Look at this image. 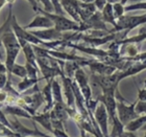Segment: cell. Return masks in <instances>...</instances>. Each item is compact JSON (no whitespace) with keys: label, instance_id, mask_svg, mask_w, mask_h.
I'll return each instance as SVG.
<instances>
[{"label":"cell","instance_id":"10","mask_svg":"<svg viewBox=\"0 0 146 137\" xmlns=\"http://www.w3.org/2000/svg\"><path fill=\"white\" fill-rule=\"evenodd\" d=\"M63 80V87H64V93L67 100V106L69 108H74V103H75V96H74V91L72 88L73 80L68 78L64 74L62 76Z\"/></svg>","mask_w":146,"mask_h":137},{"label":"cell","instance_id":"4","mask_svg":"<svg viewBox=\"0 0 146 137\" xmlns=\"http://www.w3.org/2000/svg\"><path fill=\"white\" fill-rule=\"evenodd\" d=\"M87 31H106V33H109V34H112L111 31H109V28L107 27L106 22L102 19L101 12H98V11L89 20L82 22L79 24V33Z\"/></svg>","mask_w":146,"mask_h":137},{"label":"cell","instance_id":"9","mask_svg":"<svg viewBox=\"0 0 146 137\" xmlns=\"http://www.w3.org/2000/svg\"><path fill=\"white\" fill-rule=\"evenodd\" d=\"M61 5L65 13H67L68 15L73 19V21L80 24L82 20L79 17V9H78V0H60Z\"/></svg>","mask_w":146,"mask_h":137},{"label":"cell","instance_id":"40","mask_svg":"<svg viewBox=\"0 0 146 137\" xmlns=\"http://www.w3.org/2000/svg\"><path fill=\"white\" fill-rule=\"evenodd\" d=\"M131 2H136V1H137V2H142V1H146V0H131Z\"/></svg>","mask_w":146,"mask_h":137},{"label":"cell","instance_id":"22","mask_svg":"<svg viewBox=\"0 0 146 137\" xmlns=\"http://www.w3.org/2000/svg\"><path fill=\"white\" fill-rule=\"evenodd\" d=\"M12 74H16L17 76H20L22 79H25V78H27V70H26L25 66L15 64L12 69Z\"/></svg>","mask_w":146,"mask_h":137},{"label":"cell","instance_id":"8","mask_svg":"<svg viewBox=\"0 0 146 137\" xmlns=\"http://www.w3.org/2000/svg\"><path fill=\"white\" fill-rule=\"evenodd\" d=\"M31 33L34 35L35 37L39 38V39L42 40V41H46V42L58 41V40H64L65 41V38H66V34L56 31L54 27L43 29V31H31ZM66 42H67V41H66Z\"/></svg>","mask_w":146,"mask_h":137},{"label":"cell","instance_id":"5","mask_svg":"<svg viewBox=\"0 0 146 137\" xmlns=\"http://www.w3.org/2000/svg\"><path fill=\"white\" fill-rule=\"evenodd\" d=\"M94 118H95V122H97V126L100 129L104 137H111L109 133V120H110L109 113H108L106 106L101 102L98 104L97 108L95 110Z\"/></svg>","mask_w":146,"mask_h":137},{"label":"cell","instance_id":"38","mask_svg":"<svg viewBox=\"0 0 146 137\" xmlns=\"http://www.w3.org/2000/svg\"><path fill=\"white\" fill-rule=\"evenodd\" d=\"M128 1H131V0H121V1H120V3H121V4H123L124 6H126V4H127Z\"/></svg>","mask_w":146,"mask_h":137},{"label":"cell","instance_id":"42","mask_svg":"<svg viewBox=\"0 0 146 137\" xmlns=\"http://www.w3.org/2000/svg\"><path fill=\"white\" fill-rule=\"evenodd\" d=\"M141 130H143V131H145V132H146V124L143 126V127H142V129H141Z\"/></svg>","mask_w":146,"mask_h":137},{"label":"cell","instance_id":"13","mask_svg":"<svg viewBox=\"0 0 146 137\" xmlns=\"http://www.w3.org/2000/svg\"><path fill=\"white\" fill-rule=\"evenodd\" d=\"M2 111L4 114H9L13 116H21V117H25L28 119H33V116L29 113L24 110L21 107L17 106V105H4L2 106Z\"/></svg>","mask_w":146,"mask_h":137},{"label":"cell","instance_id":"27","mask_svg":"<svg viewBox=\"0 0 146 137\" xmlns=\"http://www.w3.org/2000/svg\"><path fill=\"white\" fill-rule=\"evenodd\" d=\"M108 3H109L108 0H94V4L98 12H102V9L106 7V5H107Z\"/></svg>","mask_w":146,"mask_h":137},{"label":"cell","instance_id":"18","mask_svg":"<svg viewBox=\"0 0 146 137\" xmlns=\"http://www.w3.org/2000/svg\"><path fill=\"white\" fill-rule=\"evenodd\" d=\"M146 124V114L145 115H140L134 122H129L127 126H125V130L127 132H136L138 130H141L142 127Z\"/></svg>","mask_w":146,"mask_h":137},{"label":"cell","instance_id":"7","mask_svg":"<svg viewBox=\"0 0 146 137\" xmlns=\"http://www.w3.org/2000/svg\"><path fill=\"white\" fill-rule=\"evenodd\" d=\"M88 66L92 71V74H97V76H112L118 70L112 65H109L107 63H104V62L96 61V60H91Z\"/></svg>","mask_w":146,"mask_h":137},{"label":"cell","instance_id":"23","mask_svg":"<svg viewBox=\"0 0 146 137\" xmlns=\"http://www.w3.org/2000/svg\"><path fill=\"white\" fill-rule=\"evenodd\" d=\"M113 11H114V15H115L116 20H118V19H120L121 17L124 16L125 6L123 4H121L120 2L115 3V4H113Z\"/></svg>","mask_w":146,"mask_h":137},{"label":"cell","instance_id":"41","mask_svg":"<svg viewBox=\"0 0 146 137\" xmlns=\"http://www.w3.org/2000/svg\"><path fill=\"white\" fill-rule=\"evenodd\" d=\"M3 60V55H2V52L0 51V61H2Z\"/></svg>","mask_w":146,"mask_h":137},{"label":"cell","instance_id":"14","mask_svg":"<svg viewBox=\"0 0 146 137\" xmlns=\"http://www.w3.org/2000/svg\"><path fill=\"white\" fill-rule=\"evenodd\" d=\"M53 80H52V81H53ZM52 81L47 83V85H46L42 90V94H43V96H44V98H45V102L47 103L43 113L50 112V111L53 109V107H54V100H53V94H52Z\"/></svg>","mask_w":146,"mask_h":137},{"label":"cell","instance_id":"11","mask_svg":"<svg viewBox=\"0 0 146 137\" xmlns=\"http://www.w3.org/2000/svg\"><path fill=\"white\" fill-rule=\"evenodd\" d=\"M78 9H79V17L82 22H85L91 18L95 13L97 12V9L93 3H85L78 1Z\"/></svg>","mask_w":146,"mask_h":137},{"label":"cell","instance_id":"16","mask_svg":"<svg viewBox=\"0 0 146 137\" xmlns=\"http://www.w3.org/2000/svg\"><path fill=\"white\" fill-rule=\"evenodd\" d=\"M35 122H38L39 124L44 127V128L49 132H53V128H52V124H51V115H50V112H46L42 113V114H36L33 117Z\"/></svg>","mask_w":146,"mask_h":137},{"label":"cell","instance_id":"44","mask_svg":"<svg viewBox=\"0 0 146 137\" xmlns=\"http://www.w3.org/2000/svg\"><path fill=\"white\" fill-rule=\"evenodd\" d=\"M143 137H146V132H145V134H144V136Z\"/></svg>","mask_w":146,"mask_h":137},{"label":"cell","instance_id":"26","mask_svg":"<svg viewBox=\"0 0 146 137\" xmlns=\"http://www.w3.org/2000/svg\"><path fill=\"white\" fill-rule=\"evenodd\" d=\"M136 111L139 115L141 114H146V102H137V105H136Z\"/></svg>","mask_w":146,"mask_h":137},{"label":"cell","instance_id":"31","mask_svg":"<svg viewBox=\"0 0 146 137\" xmlns=\"http://www.w3.org/2000/svg\"><path fill=\"white\" fill-rule=\"evenodd\" d=\"M7 96H9L7 92L4 91V90H1V91H0V104H3L4 102H6Z\"/></svg>","mask_w":146,"mask_h":137},{"label":"cell","instance_id":"19","mask_svg":"<svg viewBox=\"0 0 146 137\" xmlns=\"http://www.w3.org/2000/svg\"><path fill=\"white\" fill-rule=\"evenodd\" d=\"M52 94H53V100H54V104H63V96H62V89L60 83L56 81V80H53L52 81Z\"/></svg>","mask_w":146,"mask_h":137},{"label":"cell","instance_id":"12","mask_svg":"<svg viewBox=\"0 0 146 137\" xmlns=\"http://www.w3.org/2000/svg\"><path fill=\"white\" fill-rule=\"evenodd\" d=\"M36 27H41V28H52L54 27V23L46 16H41L38 15L36 18L34 19V21H31L29 24L24 26V29H28V28H36Z\"/></svg>","mask_w":146,"mask_h":137},{"label":"cell","instance_id":"36","mask_svg":"<svg viewBox=\"0 0 146 137\" xmlns=\"http://www.w3.org/2000/svg\"><path fill=\"white\" fill-rule=\"evenodd\" d=\"M121 0H108V2L109 3H112V4H115V3H118L120 2Z\"/></svg>","mask_w":146,"mask_h":137},{"label":"cell","instance_id":"29","mask_svg":"<svg viewBox=\"0 0 146 137\" xmlns=\"http://www.w3.org/2000/svg\"><path fill=\"white\" fill-rule=\"evenodd\" d=\"M127 59L129 61H133V62H142L144 60H146V51L142 52V53H139L135 58H127Z\"/></svg>","mask_w":146,"mask_h":137},{"label":"cell","instance_id":"21","mask_svg":"<svg viewBox=\"0 0 146 137\" xmlns=\"http://www.w3.org/2000/svg\"><path fill=\"white\" fill-rule=\"evenodd\" d=\"M38 83V80L31 79V78H25L23 79L22 82H20L18 84V90L20 92L26 91L28 88H31V86H35Z\"/></svg>","mask_w":146,"mask_h":137},{"label":"cell","instance_id":"37","mask_svg":"<svg viewBox=\"0 0 146 137\" xmlns=\"http://www.w3.org/2000/svg\"><path fill=\"white\" fill-rule=\"evenodd\" d=\"M80 2H85V3H93L94 2V0H78Z\"/></svg>","mask_w":146,"mask_h":137},{"label":"cell","instance_id":"24","mask_svg":"<svg viewBox=\"0 0 146 137\" xmlns=\"http://www.w3.org/2000/svg\"><path fill=\"white\" fill-rule=\"evenodd\" d=\"M25 67H26V70H27V78L39 81V78H38V72L40 71L39 68H36L35 66L29 64V63H26Z\"/></svg>","mask_w":146,"mask_h":137},{"label":"cell","instance_id":"20","mask_svg":"<svg viewBox=\"0 0 146 137\" xmlns=\"http://www.w3.org/2000/svg\"><path fill=\"white\" fill-rule=\"evenodd\" d=\"M74 79H75L74 81L78 84L79 87H84L86 85H89L88 76H87L85 71L82 70V68H79V69L76 70L75 74H74Z\"/></svg>","mask_w":146,"mask_h":137},{"label":"cell","instance_id":"3","mask_svg":"<svg viewBox=\"0 0 146 137\" xmlns=\"http://www.w3.org/2000/svg\"><path fill=\"white\" fill-rule=\"evenodd\" d=\"M11 25H12V28L15 35L18 38V41L20 43L21 47H24L27 43H31V44H34V45H43L44 41L40 40L39 38L35 37L31 33H28L26 31V29H24L23 27H21L20 25L18 24L17 22V19H16L15 15L12 14V18H11Z\"/></svg>","mask_w":146,"mask_h":137},{"label":"cell","instance_id":"1","mask_svg":"<svg viewBox=\"0 0 146 137\" xmlns=\"http://www.w3.org/2000/svg\"><path fill=\"white\" fill-rule=\"evenodd\" d=\"M116 98H117V114H118V118L120 119V122L124 126H127L129 122H134L135 119H137L140 116L136 111L137 102H135V103L131 104V105H126L123 98L119 94L118 90L116 92Z\"/></svg>","mask_w":146,"mask_h":137},{"label":"cell","instance_id":"17","mask_svg":"<svg viewBox=\"0 0 146 137\" xmlns=\"http://www.w3.org/2000/svg\"><path fill=\"white\" fill-rule=\"evenodd\" d=\"M101 15H102V19H104V21L106 22V23L112 24L113 28H115L116 26H117V20H116L115 15H114L112 3H108L107 5H106V7L102 9Z\"/></svg>","mask_w":146,"mask_h":137},{"label":"cell","instance_id":"33","mask_svg":"<svg viewBox=\"0 0 146 137\" xmlns=\"http://www.w3.org/2000/svg\"><path fill=\"white\" fill-rule=\"evenodd\" d=\"M15 2V0H0V9H2V6L5 4V3H9V4H13Z\"/></svg>","mask_w":146,"mask_h":137},{"label":"cell","instance_id":"30","mask_svg":"<svg viewBox=\"0 0 146 137\" xmlns=\"http://www.w3.org/2000/svg\"><path fill=\"white\" fill-rule=\"evenodd\" d=\"M138 101L146 102V88L138 89Z\"/></svg>","mask_w":146,"mask_h":137},{"label":"cell","instance_id":"6","mask_svg":"<svg viewBox=\"0 0 146 137\" xmlns=\"http://www.w3.org/2000/svg\"><path fill=\"white\" fill-rule=\"evenodd\" d=\"M116 92L117 91H107L104 92L101 95L98 96V100L104 104L107 111L109 113L110 120H112L118 116L117 114V98H116Z\"/></svg>","mask_w":146,"mask_h":137},{"label":"cell","instance_id":"43","mask_svg":"<svg viewBox=\"0 0 146 137\" xmlns=\"http://www.w3.org/2000/svg\"><path fill=\"white\" fill-rule=\"evenodd\" d=\"M144 88H146V80L144 81Z\"/></svg>","mask_w":146,"mask_h":137},{"label":"cell","instance_id":"34","mask_svg":"<svg viewBox=\"0 0 146 137\" xmlns=\"http://www.w3.org/2000/svg\"><path fill=\"white\" fill-rule=\"evenodd\" d=\"M7 72V70H6V66L5 65H3L1 62H0V73H6Z\"/></svg>","mask_w":146,"mask_h":137},{"label":"cell","instance_id":"35","mask_svg":"<svg viewBox=\"0 0 146 137\" xmlns=\"http://www.w3.org/2000/svg\"><path fill=\"white\" fill-rule=\"evenodd\" d=\"M126 137H138V136L136 134H135L134 132H127V134H126Z\"/></svg>","mask_w":146,"mask_h":137},{"label":"cell","instance_id":"32","mask_svg":"<svg viewBox=\"0 0 146 137\" xmlns=\"http://www.w3.org/2000/svg\"><path fill=\"white\" fill-rule=\"evenodd\" d=\"M27 1L31 4V6H33V9H34L35 12H36V11L39 9V6H38V1H36V0H27Z\"/></svg>","mask_w":146,"mask_h":137},{"label":"cell","instance_id":"2","mask_svg":"<svg viewBox=\"0 0 146 137\" xmlns=\"http://www.w3.org/2000/svg\"><path fill=\"white\" fill-rule=\"evenodd\" d=\"M36 13H41L42 15L48 17L53 23H54V28L56 31H78L79 33V24L76 23L75 21H72L70 19H67L65 16L56 15V14H52V13H47L44 9H41L39 7V9L36 11Z\"/></svg>","mask_w":146,"mask_h":137},{"label":"cell","instance_id":"15","mask_svg":"<svg viewBox=\"0 0 146 137\" xmlns=\"http://www.w3.org/2000/svg\"><path fill=\"white\" fill-rule=\"evenodd\" d=\"M113 128L112 132L110 133V136L111 137H126V133L125 132V126L120 122V119L118 118V116L115 117L112 122Z\"/></svg>","mask_w":146,"mask_h":137},{"label":"cell","instance_id":"45","mask_svg":"<svg viewBox=\"0 0 146 137\" xmlns=\"http://www.w3.org/2000/svg\"><path fill=\"white\" fill-rule=\"evenodd\" d=\"M138 137H139V136H138Z\"/></svg>","mask_w":146,"mask_h":137},{"label":"cell","instance_id":"25","mask_svg":"<svg viewBox=\"0 0 146 137\" xmlns=\"http://www.w3.org/2000/svg\"><path fill=\"white\" fill-rule=\"evenodd\" d=\"M52 3V5L54 7V13L56 15H61V16H64L65 15V11L63 9L61 5V1L60 0H50Z\"/></svg>","mask_w":146,"mask_h":137},{"label":"cell","instance_id":"39","mask_svg":"<svg viewBox=\"0 0 146 137\" xmlns=\"http://www.w3.org/2000/svg\"><path fill=\"white\" fill-rule=\"evenodd\" d=\"M82 137H90L89 134H86V131L85 130H82Z\"/></svg>","mask_w":146,"mask_h":137},{"label":"cell","instance_id":"28","mask_svg":"<svg viewBox=\"0 0 146 137\" xmlns=\"http://www.w3.org/2000/svg\"><path fill=\"white\" fill-rule=\"evenodd\" d=\"M7 83H9V79L6 78V73H0V90H3L5 88Z\"/></svg>","mask_w":146,"mask_h":137}]
</instances>
